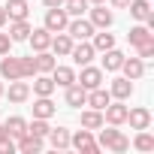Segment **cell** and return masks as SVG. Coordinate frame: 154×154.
<instances>
[{
  "mask_svg": "<svg viewBox=\"0 0 154 154\" xmlns=\"http://www.w3.org/2000/svg\"><path fill=\"white\" fill-rule=\"evenodd\" d=\"M42 3H45V6L51 9V6H63V0H42Z\"/></svg>",
  "mask_w": 154,
  "mask_h": 154,
  "instance_id": "obj_40",
  "label": "cell"
},
{
  "mask_svg": "<svg viewBox=\"0 0 154 154\" xmlns=\"http://www.w3.org/2000/svg\"><path fill=\"white\" fill-rule=\"evenodd\" d=\"M136 57H142V60H148V57H154V39H148V42H142V45H136Z\"/></svg>",
  "mask_w": 154,
  "mask_h": 154,
  "instance_id": "obj_36",
  "label": "cell"
},
{
  "mask_svg": "<svg viewBox=\"0 0 154 154\" xmlns=\"http://www.w3.org/2000/svg\"><path fill=\"white\" fill-rule=\"evenodd\" d=\"M75 82H79L85 91H91V88H100V85H103V69H100V66H91V63H85V66H82V72L75 75Z\"/></svg>",
  "mask_w": 154,
  "mask_h": 154,
  "instance_id": "obj_5",
  "label": "cell"
},
{
  "mask_svg": "<svg viewBox=\"0 0 154 154\" xmlns=\"http://www.w3.org/2000/svg\"><path fill=\"white\" fill-rule=\"evenodd\" d=\"M30 30H33V27L27 24V18H24V21H12V24H9V39H12V42H27Z\"/></svg>",
  "mask_w": 154,
  "mask_h": 154,
  "instance_id": "obj_24",
  "label": "cell"
},
{
  "mask_svg": "<svg viewBox=\"0 0 154 154\" xmlns=\"http://www.w3.org/2000/svg\"><path fill=\"white\" fill-rule=\"evenodd\" d=\"M66 24H69V15L63 12V6H51V9H45V21H42L45 30L60 33V30H66Z\"/></svg>",
  "mask_w": 154,
  "mask_h": 154,
  "instance_id": "obj_2",
  "label": "cell"
},
{
  "mask_svg": "<svg viewBox=\"0 0 154 154\" xmlns=\"http://www.w3.org/2000/svg\"><path fill=\"white\" fill-rule=\"evenodd\" d=\"M30 97V85L24 79H12L9 82V103H24Z\"/></svg>",
  "mask_w": 154,
  "mask_h": 154,
  "instance_id": "obj_19",
  "label": "cell"
},
{
  "mask_svg": "<svg viewBox=\"0 0 154 154\" xmlns=\"http://www.w3.org/2000/svg\"><path fill=\"white\" fill-rule=\"evenodd\" d=\"M48 75H51L54 88H66V85L75 82V69H72V66H57V63H54V69H51Z\"/></svg>",
  "mask_w": 154,
  "mask_h": 154,
  "instance_id": "obj_15",
  "label": "cell"
},
{
  "mask_svg": "<svg viewBox=\"0 0 154 154\" xmlns=\"http://www.w3.org/2000/svg\"><path fill=\"white\" fill-rule=\"evenodd\" d=\"M109 103H112V94H109V91H106L103 85H100V88H91V91H88V100H85V106H91V109H100V112H103V109H106Z\"/></svg>",
  "mask_w": 154,
  "mask_h": 154,
  "instance_id": "obj_13",
  "label": "cell"
},
{
  "mask_svg": "<svg viewBox=\"0 0 154 154\" xmlns=\"http://www.w3.org/2000/svg\"><path fill=\"white\" fill-rule=\"evenodd\" d=\"M109 3H112L115 9H127V3H130V0H109Z\"/></svg>",
  "mask_w": 154,
  "mask_h": 154,
  "instance_id": "obj_39",
  "label": "cell"
},
{
  "mask_svg": "<svg viewBox=\"0 0 154 154\" xmlns=\"http://www.w3.org/2000/svg\"><path fill=\"white\" fill-rule=\"evenodd\" d=\"M0 75H3L6 82H12V79H24V75H21V60L12 57V54H3V57H0Z\"/></svg>",
  "mask_w": 154,
  "mask_h": 154,
  "instance_id": "obj_10",
  "label": "cell"
},
{
  "mask_svg": "<svg viewBox=\"0 0 154 154\" xmlns=\"http://www.w3.org/2000/svg\"><path fill=\"white\" fill-rule=\"evenodd\" d=\"M94 30H97V27H94L88 18H82V15H79V18H72V21L66 24V33H69L72 39H91Z\"/></svg>",
  "mask_w": 154,
  "mask_h": 154,
  "instance_id": "obj_6",
  "label": "cell"
},
{
  "mask_svg": "<svg viewBox=\"0 0 154 154\" xmlns=\"http://www.w3.org/2000/svg\"><path fill=\"white\" fill-rule=\"evenodd\" d=\"M127 39H130V45L136 48V45H142V42H148V39H154V33L145 27V24H136V27H130V33H127Z\"/></svg>",
  "mask_w": 154,
  "mask_h": 154,
  "instance_id": "obj_26",
  "label": "cell"
},
{
  "mask_svg": "<svg viewBox=\"0 0 154 154\" xmlns=\"http://www.w3.org/2000/svg\"><path fill=\"white\" fill-rule=\"evenodd\" d=\"M121 72L127 75L130 82H136V79H142V75H145V60H142V57H124Z\"/></svg>",
  "mask_w": 154,
  "mask_h": 154,
  "instance_id": "obj_14",
  "label": "cell"
},
{
  "mask_svg": "<svg viewBox=\"0 0 154 154\" xmlns=\"http://www.w3.org/2000/svg\"><path fill=\"white\" fill-rule=\"evenodd\" d=\"M85 100H88V91L79 85V82H72V85H66V106H72V109H79V106H85Z\"/></svg>",
  "mask_w": 154,
  "mask_h": 154,
  "instance_id": "obj_20",
  "label": "cell"
},
{
  "mask_svg": "<svg viewBox=\"0 0 154 154\" xmlns=\"http://www.w3.org/2000/svg\"><path fill=\"white\" fill-rule=\"evenodd\" d=\"M48 130H51V127H48V118H33V121L27 124V133H30V136H39V139H45Z\"/></svg>",
  "mask_w": 154,
  "mask_h": 154,
  "instance_id": "obj_33",
  "label": "cell"
},
{
  "mask_svg": "<svg viewBox=\"0 0 154 154\" xmlns=\"http://www.w3.org/2000/svg\"><path fill=\"white\" fill-rule=\"evenodd\" d=\"M51 51H54V57H69V48H72V36L66 33V30H60V33H51V45H48Z\"/></svg>",
  "mask_w": 154,
  "mask_h": 154,
  "instance_id": "obj_11",
  "label": "cell"
},
{
  "mask_svg": "<svg viewBox=\"0 0 154 154\" xmlns=\"http://www.w3.org/2000/svg\"><path fill=\"white\" fill-rule=\"evenodd\" d=\"M88 3H106V0H88Z\"/></svg>",
  "mask_w": 154,
  "mask_h": 154,
  "instance_id": "obj_42",
  "label": "cell"
},
{
  "mask_svg": "<svg viewBox=\"0 0 154 154\" xmlns=\"http://www.w3.org/2000/svg\"><path fill=\"white\" fill-rule=\"evenodd\" d=\"M18 60H21V75H24V79H33V75H36V57L27 54V57H18Z\"/></svg>",
  "mask_w": 154,
  "mask_h": 154,
  "instance_id": "obj_35",
  "label": "cell"
},
{
  "mask_svg": "<svg viewBox=\"0 0 154 154\" xmlns=\"http://www.w3.org/2000/svg\"><path fill=\"white\" fill-rule=\"evenodd\" d=\"M27 3H30V0H27Z\"/></svg>",
  "mask_w": 154,
  "mask_h": 154,
  "instance_id": "obj_44",
  "label": "cell"
},
{
  "mask_svg": "<svg viewBox=\"0 0 154 154\" xmlns=\"http://www.w3.org/2000/svg\"><path fill=\"white\" fill-rule=\"evenodd\" d=\"M127 103L124 100H115V103H109L106 109H103V124H112V127H121V124H127Z\"/></svg>",
  "mask_w": 154,
  "mask_h": 154,
  "instance_id": "obj_3",
  "label": "cell"
},
{
  "mask_svg": "<svg viewBox=\"0 0 154 154\" xmlns=\"http://www.w3.org/2000/svg\"><path fill=\"white\" fill-rule=\"evenodd\" d=\"M97 145H100V148H106V151L124 154V151L130 148V139H127L121 130H115V127L109 124V130H103V127H100V139H97Z\"/></svg>",
  "mask_w": 154,
  "mask_h": 154,
  "instance_id": "obj_1",
  "label": "cell"
},
{
  "mask_svg": "<svg viewBox=\"0 0 154 154\" xmlns=\"http://www.w3.org/2000/svg\"><path fill=\"white\" fill-rule=\"evenodd\" d=\"M6 21H9V18H6V9H3V6H0V27H3Z\"/></svg>",
  "mask_w": 154,
  "mask_h": 154,
  "instance_id": "obj_41",
  "label": "cell"
},
{
  "mask_svg": "<svg viewBox=\"0 0 154 154\" xmlns=\"http://www.w3.org/2000/svg\"><path fill=\"white\" fill-rule=\"evenodd\" d=\"M3 127H6V133H9L12 139H21V136L27 133V121H24V118H18V115H12Z\"/></svg>",
  "mask_w": 154,
  "mask_h": 154,
  "instance_id": "obj_30",
  "label": "cell"
},
{
  "mask_svg": "<svg viewBox=\"0 0 154 154\" xmlns=\"http://www.w3.org/2000/svg\"><path fill=\"white\" fill-rule=\"evenodd\" d=\"M127 124H130V130H148L151 127V112L145 106L127 109Z\"/></svg>",
  "mask_w": 154,
  "mask_h": 154,
  "instance_id": "obj_8",
  "label": "cell"
},
{
  "mask_svg": "<svg viewBox=\"0 0 154 154\" xmlns=\"http://www.w3.org/2000/svg\"><path fill=\"white\" fill-rule=\"evenodd\" d=\"M42 145H45V142H42L39 136L24 133V136L18 139V145H15V148H18V151H24V154H39V151H42Z\"/></svg>",
  "mask_w": 154,
  "mask_h": 154,
  "instance_id": "obj_23",
  "label": "cell"
},
{
  "mask_svg": "<svg viewBox=\"0 0 154 154\" xmlns=\"http://www.w3.org/2000/svg\"><path fill=\"white\" fill-rule=\"evenodd\" d=\"M127 9H130V15H133L136 21H145V18L151 15V3H148V0H130Z\"/></svg>",
  "mask_w": 154,
  "mask_h": 154,
  "instance_id": "obj_28",
  "label": "cell"
},
{
  "mask_svg": "<svg viewBox=\"0 0 154 154\" xmlns=\"http://www.w3.org/2000/svg\"><path fill=\"white\" fill-rule=\"evenodd\" d=\"M91 45H94V51H106V48H112V45H115V36H112V33H106V30H103V33H97V30H94Z\"/></svg>",
  "mask_w": 154,
  "mask_h": 154,
  "instance_id": "obj_32",
  "label": "cell"
},
{
  "mask_svg": "<svg viewBox=\"0 0 154 154\" xmlns=\"http://www.w3.org/2000/svg\"><path fill=\"white\" fill-rule=\"evenodd\" d=\"M27 42H30V48H33V51H45V48L51 45V30H45V27H36V30H30Z\"/></svg>",
  "mask_w": 154,
  "mask_h": 154,
  "instance_id": "obj_16",
  "label": "cell"
},
{
  "mask_svg": "<svg viewBox=\"0 0 154 154\" xmlns=\"http://www.w3.org/2000/svg\"><path fill=\"white\" fill-rule=\"evenodd\" d=\"M0 97H3V85H0Z\"/></svg>",
  "mask_w": 154,
  "mask_h": 154,
  "instance_id": "obj_43",
  "label": "cell"
},
{
  "mask_svg": "<svg viewBox=\"0 0 154 154\" xmlns=\"http://www.w3.org/2000/svg\"><path fill=\"white\" fill-rule=\"evenodd\" d=\"M45 139H48V145H51L54 151H63V148H69V130H66V127H51Z\"/></svg>",
  "mask_w": 154,
  "mask_h": 154,
  "instance_id": "obj_17",
  "label": "cell"
},
{
  "mask_svg": "<svg viewBox=\"0 0 154 154\" xmlns=\"http://www.w3.org/2000/svg\"><path fill=\"white\" fill-rule=\"evenodd\" d=\"M133 148H136V151H154V136H151L148 130H139L136 139H133Z\"/></svg>",
  "mask_w": 154,
  "mask_h": 154,
  "instance_id": "obj_34",
  "label": "cell"
},
{
  "mask_svg": "<svg viewBox=\"0 0 154 154\" xmlns=\"http://www.w3.org/2000/svg\"><path fill=\"white\" fill-rule=\"evenodd\" d=\"M51 115H54L51 97H36L33 100V118H51Z\"/></svg>",
  "mask_w": 154,
  "mask_h": 154,
  "instance_id": "obj_27",
  "label": "cell"
},
{
  "mask_svg": "<svg viewBox=\"0 0 154 154\" xmlns=\"http://www.w3.org/2000/svg\"><path fill=\"white\" fill-rule=\"evenodd\" d=\"M121 63H124V54H121L115 45L103 51V69H106V72H118V69H121Z\"/></svg>",
  "mask_w": 154,
  "mask_h": 154,
  "instance_id": "obj_22",
  "label": "cell"
},
{
  "mask_svg": "<svg viewBox=\"0 0 154 154\" xmlns=\"http://www.w3.org/2000/svg\"><path fill=\"white\" fill-rule=\"evenodd\" d=\"M69 145L75 148V151H85V154H97L100 151V145H97V139H94V130H79L75 136H69Z\"/></svg>",
  "mask_w": 154,
  "mask_h": 154,
  "instance_id": "obj_4",
  "label": "cell"
},
{
  "mask_svg": "<svg viewBox=\"0 0 154 154\" xmlns=\"http://www.w3.org/2000/svg\"><path fill=\"white\" fill-rule=\"evenodd\" d=\"M9 48H12V39H9V33H0V54H9Z\"/></svg>",
  "mask_w": 154,
  "mask_h": 154,
  "instance_id": "obj_38",
  "label": "cell"
},
{
  "mask_svg": "<svg viewBox=\"0 0 154 154\" xmlns=\"http://www.w3.org/2000/svg\"><path fill=\"white\" fill-rule=\"evenodd\" d=\"M79 121H82V127H85V130H100V127H106V124H103V112H100V109H88V112H82V118H79Z\"/></svg>",
  "mask_w": 154,
  "mask_h": 154,
  "instance_id": "obj_25",
  "label": "cell"
},
{
  "mask_svg": "<svg viewBox=\"0 0 154 154\" xmlns=\"http://www.w3.org/2000/svg\"><path fill=\"white\" fill-rule=\"evenodd\" d=\"M109 94H112V100H130L133 82L127 79V75H118V79H112V85H109Z\"/></svg>",
  "mask_w": 154,
  "mask_h": 154,
  "instance_id": "obj_12",
  "label": "cell"
},
{
  "mask_svg": "<svg viewBox=\"0 0 154 154\" xmlns=\"http://www.w3.org/2000/svg\"><path fill=\"white\" fill-rule=\"evenodd\" d=\"M12 151H15L12 136H3V139H0V154H12Z\"/></svg>",
  "mask_w": 154,
  "mask_h": 154,
  "instance_id": "obj_37",
  "label": "cell"
},
{
  "mask_svg": "<svg viewBox=\"0 0 154 154\" xmlns=\"http://www.w3.org/2000/svg\"><path fill=\"white\" fill-rule=\"evenodd\" d=\"M88 9H91L88 0H63V12H66L69 18H79V15H85Z\"/></svg>",
  "mask_w": 154,
  "mask_h": 154,
  "instance_id": "obj_29",
  "label": "cell"
},
{
  "mask_svg": "<svg viewBox=\"0 0 154 154\" xmlns=\"http://www.w3.org/2000/svg\"><path fill=\"white\" fill-rule=\"evenodd\" d=\"M33 94L36 97H51L54 94V82H51L48 72H36L33 75Z\"/></svg>",
  "mask_w": 154,
  "mask_h": 154,
  "instance_id": "obj_18",
  "label": "cell"
},
{
  "mask_svg": "<svg viewBox=\"0 0 154 154\" xmlns=\"http://www.w3.org/2000/svg\"><path fill=\"white\" fill-rule=\"evenodd\" d=\"M33 57H36V72H51V69H54V63H57V60H54V54H51L48 48H45V51H36Z\"/></svg>",
  "mask_w": 154,
  "mask_h": 154,
  "instance_id": "obj_31",
  "label": "cell"
},
{
  "mask_svg": "<svg viewBox=\"0 0 154 154\" xmlns=\"http://www.w3.org/2000/svg\"><path fill=\"white\" fill-rule=\"evenodd\" d=\"M88 12H91V18H88V21H91L94 27H100V30H109V27H112V21H115V15L106 9V3H94V9H88Z\"/></svg>",
  "mask_w": 154,
  "mask_h": 154,
  "instance_id": "obj_7",
  "label": "cell"
},
{
  "mask_svg": "<svg viewBox=\"0 0 154 154\" xmlns=\"http://www.w3.org/2000/svg\"><path fill=\"white\" fill-rule=\"evenodd\" d=\"M3 9H6V18H9V21H24L27 12H30V9H27V0H9Z\"/></svg>",
  "mask_w": 154,
  "mask_h": 154,
  "instance_id": "obj_21",
  "label": "cell"
},
{
  "mask_svg": "<svg viewBox=\"0 0 154 154\" xmlns=\"http://www.w3.org/2000/svg\"><path fill=\"white\" fill-rule=\"evenodd\" d=\"M94 54H97V51H94V45H91L88 39H79V45L72 42V48H69V57H72L75 63H79V66L91 63V60H94Z\"/></svg>",
  "mask_w": 154,
  "mask_h": 154,
  "instance_id": "obj_9",
  "label": "cell"
}]
</instances>
